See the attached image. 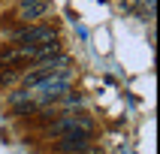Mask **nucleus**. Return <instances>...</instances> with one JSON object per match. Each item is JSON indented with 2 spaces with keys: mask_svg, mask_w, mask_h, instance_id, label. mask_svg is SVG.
<instances>
[{
  "mask_svg": "<svg viewBox=\"0 0 160 154\" xmlns=\"http://www.w3.org/2000/svg\"><path fill=\"white\" fill-rule=\"evenodd\" d=\"M27 91H30V100H33L36 106H52V103H58L70 91V72H58V76L39 82V85H33V88H27Z\"/></svg>",
  "mask_w": 160,
  "mask_h": 154,
  "instance_id": "nucleus-1",
  "label": "nucleus"
},
{
  "mask_svg": "<svg viewBox=\"0 0 160 154\" xmlns=\"http://www.w3.org/2000/svg\"><path fill=\"white\" fill-rule=\"evenodd\" d=\"M91 136L94 133V121H91L88 115H61L58 121H52L48 124V136H54V139H63V136Z\"/></svg>",
  "mask_w": 160,
  "mask_h": 154,
  "instance_id": "nucleus-2",
  "label": "nucleus"
},
{
  "mask_svg": "<svg viewBox=\"0 0 160 154\" xmlns=\"http://www.w3.org/2000/svg\"><path fill=\"white\" fill-rule=\"evenodd\" d=\"M36 61V45H9L0 52V67L3 70H15V67H24V63Z\"/></svg>",
  "mask_w": 160,
  "mask_h": 154,
  "instance_id": "nucleus-3",
  "label": "nucleus"
},
{
  "mask_svg": "<svg viewBox=\"0 0 160 154\" xmlns=\"http://www.w3.org/2000/svg\"><path fill=\"white\" fill-rule=\"evenodd\" d=\"M12 36H15L21 45H45V42H54V39H58L54 27H48V24H27V27H21V30H15Z\"/></svg>",
  "mask_w": 160,
  "mask_h": 154,
  "instance_id": "nucleus-4",
  "label": "nucleus"
},
{
  "mask_svg": "<svg viewBox=\"0 0 160 154\" xmlns=\"http://www.w3.org/2000/svg\"><path fill=\"white\" fill-rule=\"evenodd\" d=\"M88 145H91V136L76 133V136H63L61 142H58V151L61 154H82Z\"/></svg>",
  "mask_w": 160,
  "mask_h": 154,
  "instance_id": "nucleus-5",
  "label": "nucleus"
},
{
  "mask_svg": "<svg viewBox=\"0 0 160 154\" xmlns=\"http://www.w3.org/2000/svg\"><path fill=\"white\" fill-rule=\"evenodd\" d=\"M48 9H52V6H48V0H33V3H24V6L18 9V15L24 18V21H27V18L33 21V18H42Z\"/></svg>",
  "mask_w": 160,
  "mask_h": 154,
  "instance_id": "nucleus-6",
  "label": "nucleus"
},
{
  "mask_svg": "<svg viewBox=\"0 0 160 154\" xmlns=\"http://www.w3.org/2000/svg\"><path fill=\"white\" fill-rule=\"evenodd\" d=\"M82 154H100V151H97V148H94V145H88V148H85V151H82Z\"/></svg>",
  "mask_w": 160,
  "mask_h": 154,
  "instance_id": "nucleus-7",
  "label": "nucleus"
},
{
  "mask_svg": "<svg viewBox=\"0 0 160 154\" xmlns=\"http://www.w3.org/2000/svg\"><path fill=\"white\" fill-rule=\"evenodd\" d=\"M127 3H130V6H133V3H145V0H127Z\"/></svg>",
  "mask_w": 160,
  "mask_h": 154,
  "instance_id": "nucleus-8",
  "label": "nucleus"
},
{
  "mask_svg": "<svg viewBox=\"0 0 160 154\" xmlns=\"http://www.w3.org/2000/svg\"><path fill=\"white\" fill-rule=\"evenodd\" d=\"M24 3H33V0H21V6H24Z\"/></svg>",
  "mask_w": 160,
  "mask_h": 154,
  "instance_id": "nucleus-9",
  "label": "nucleus"
}]
</instances>
